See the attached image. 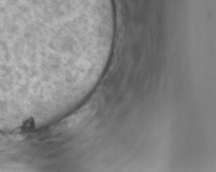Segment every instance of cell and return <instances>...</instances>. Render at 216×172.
<instances>
[{
    "label": "cell",
    "mask_w": 216,
    "mask_h": 172,
    "mask_svg": "<svg viewBox=\"0 0 216 172\" xmlns=\"http://www.w3.org/2000/svg\"><path fill=\"white\" fill-rule=\"evenodd\" d=\"M34 127V122L33 120H28L26 121L23 124V130H26V131H28V130H32Z\"/></svg>",
    "instance_id": "6da1fadb"
}]
</instances>
